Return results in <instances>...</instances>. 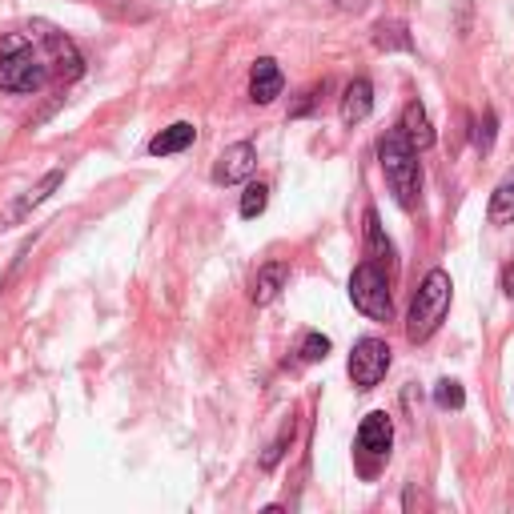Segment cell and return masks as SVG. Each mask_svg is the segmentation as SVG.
Masks as SVG:
<instances>
[{
    "mask_svg": "<svg viewBox=\"0 0 514 514\" xmlns=\"http://www.w3.org/2000/svg\"><path fill=\"white\" fill-rule=\"evenodd\" d=\"M298 354H302V362H326V358H330V338L310 330V334L302 338V350H298Z\"/></svg>",
    "mask_w": 514,
    "mask_h": 514,
    "instance_id": "obj_19",
    "label": "cell"
},
{
    "mask_svg": "<svg viewBox=\"0 0 514 514\" xmlns=\"http://www.w3.org/2000/svg\"><path fill=\"white\" fill-rule=\"evenodd\" d=\"M434 402H438L442 410H462L466 390H462L458 382H450V378H446V382H438V386H434Z\"/></svg>",
    "mask_w": 514,
    "mask_h": 514,
    "instance_id": "obj_20",
    "label": "cell"
},
{
    "mask_svg": "<svg viewBox=\"0 0 514 514\" xmlns=\"http://www.w3.org/2000/svg\"><path fill=\"white\" fill-rule=\"evenodd\" d=\"M266 205H270V189H266L262 181L245 185V193H241V217H245V221L262 217V213H266Z\"/></svg>",
    "mask_w": 514,
    "mask_h": 514,
    "instance_id": "obj_17",
    "label": "cell"
},
{
    "mask_svg": "<svg viewBox=\"0 0 514 514\" xmlns=\"http://www.w3.org/2000/svg\"><path fill=\"white\" fill-rule=\"evenodd\" d=\"M286 282H290V266L286 262H266L262 270L253 274V282H249V302L253 306H270L286 290Z\"/></svg>",
    "mask_w": 514,
    "mask_h": 514,
    "instance_id": "obj_10",
    "label": "cell"
},
{
    "mask_svg": "<svg viewBox=\"0 0 514 514\" xmlns=\"http://www.w3.org/2000/svg\"><path fill=\"white\" fill-rule=\"evenodd\" d=\"M378 157H382V173H386V181H390L394 197H398L406 209H414V205H418V193H422L418 153H414L398 133H390V137H382Z\"/></svg>",
    "mask_w": 514,
    "mask_h": 514,
    "instance_id": "obj_3",
    "label": "cell"
},
{
    "mask_svg": "<svg viewBox=\"0 0 514 514\" xmlns=\"http://www.w3.org/2000/svg\"><path fill=\"white\" fill-rule=\"evenodd\" d=\"M494 125H498V121H494V113H486V117H482V125L474 129V145H478L482 153L494 145Z\"/></svg>",
    "mask_w": 514,
    "mask_h": 514,
    "instance_id": "obj_21",
    "label": "cell"
},
{
    "mask_svg": "<svg viewBox=\"0 0 514 514\" xmlns=\"http://www.w3.org/2000/svg\"><path fill=\"white\" fill-rule=\"evenodd\" d=\"M490 225H510L514 221V169L498 181V189L490 193V209H486Z\"/></svg>",
    "mask_w": 514,
    "mask_h": 514,
    "instance_id": "obj_14",
    "label": "cell"
},
{
    "mask_svg": "<svg viewBox=\"0 0 514 514\" xmlns=\"http://www.w3.org/2000/svg\"><path fill=\"white\" fill-rule=\"evenodd\" d=\"M374 45H378L382 53H410V49H414L410 29H406L402 21H382V25H374Z\"/></svg>",
    "mask_w": 514,
    "mask_h": 514,
    "instance_id": "obj_15",
    "label": "cell"
},
{
    "mask_svg": "<svg viewBox=\"0 0 514 514\" xmlns=\"http://www.w3.org/2000/svg\"><path fill=\"white\" fill-rule=\"evenodd\" d=\"M294 430H298V426H294V418H290V422L282 426V434H278V438L270 442V450L262 454V470H274V466L282 462V454H286V446L294 442Z\"/></svg>",
    "mask_w": 514,
    "mask_h": 514,
    "instance_id": "obj_18",
    "label": "cell"
},
{
    "mask_svg": "<svg viewBox=\"0 0 514 514\" xmlns=\"http://www.w3.org/2000/svg\"><path fill=\"white\" fill-rule=\"evenodd\" d=\"M334 9H338V13H366L370 0H334Z\"/></svg>",
    "mask_w": 514,
    "mask_h": 514,
    "instance_id": "obj_22",
    "label": "cell"
},
{
    "mask_svg": "<svg viewBox=\"0 0 514 514\" xmlns=\"http://www.w3.org/2000/svg\"><path fill=\"white\" fill-rule=\"evenodd\" d=\"M358 446L366 450V454H390V446H394V422H390V414L386 410H370L366 418H362V426H358Z\"/></svg>",
    "mask_w": 514,
    "mask_h": 514,
    "instance_id": "obj_8",
    "label": "cell"
},
{
    "mask_svg": "<svg viewBox=\"0 0 514 514\" xmlns=\"http://www.w3.org/2000/svg\"><path fill=\"white\" fill-rule=\"evenodd\" d=\"M502 294H510V298H514V266H506V270H502Z\"/></svg>",
    "mask_w": 514,
    "mask_h": 514,
    "instance_id": "obj_23",
    "label": "cell"
},
{
    "mask_svg": "<svg viewBox=\"0 0 514 514\" xmlns=\"http://www.w3.org/2000/svg\"><path fill=\"white\" fill-rule=\"evenodd\" d=\"M450 290L454 286H450L446 270H430L426 274V282H422V290H418V298L410 306V322H406V338L410 342H426L442 326V318L450 310Z\"/></svg>",
    "mask_w": 514,
    "mask_h": 514,
    "instance_id": "obj_2",
    "label": "cell"
},
{
    "mask_svg": "<svg viewBox=\"0 0 514 514\" xmlns=\"http://www.w3.org/2000/svg\"><path fill=\"white\" fill-rule=\"evenodd\" d=\"M253 169H257V149H253L249 141H233V145L221 149V157H217V165H213V181H217V185H237V181H245Z\"/></svg>",
    "mask_w": 514,
    "mask_h": 514,
    "instance_id": "obj_6",
    "label": "cell"
},
{
    "mask_svg": "<svg viewBox=\"0 0 514 514\" xmlns=\"http://www.w3.org/2000/svg\"><path fill=\"white\" fill-rule=\"evenodd\" d=\"M49 81H53V65L37 49L17 45V41L5 45V53H0V89L5 93H41Z\"/></svg>",
    "mask_w": 514,
    "mask_h": 514,
    "instance_id": "obj_1",
    "label": "cell"
},
{
    "mask_svg": "<svg viewBox=\"0 0 514 514\" xmlns=\"http://www.w3.org/2000/svg\"><path fill=\"white\" fill-rule=\"evenodd\" d=\"M366 245H370L374 266H382V262H386V270H390V262H394V245H390V237L382 233V221H378V213H374V209H366Z\"/></svg>",
    "mask_w": 514,
    "mask_h": 514,
    "instance_id": "obj_16",
    "label": "cell"
},
{
    "mask_svg": "<svg viewBox=\"0 0 514 514\" xmlns=\"http://www.w3.org/2000/svg\"><path fill=\"white\" fill-rule=\"evenodd\" d=\"M398 137L414 149V153H426L430 145H434V125H430V117H426V109H422V101H410L406 109H402V121H398Z\"/></svg>",
    "mask_w": 514,
    "mask_h": 514,
    "instance_id": "obj_7",
    "label": "cell"
},
{
    "mask_svg": "<svg viewBox=\"0 0 514 514\" xmlns=\"http://www.w3.org/2000/svg\"><path fill=\"white\" fill-rule=\"evenodd\" d=\"M370 109H374V85H370L366 77L350 81L346 93H342V121H346V125H358V121L370 117Z\"/></svg>",
    "mask_w": 514,
    "mask_h": 514,
    "instance_id": "obj_11",
    "label": "cell"
},
{
    "mask_svg": "<svg viewBox=\"0 0 514 514\" xmlns=\"http://www.w3.org/2000/svg\"><path fill=\"white\" fill-rule=\"evenodd\" d=\"M346 370H350V382H354L358 390H374V386L386 378V370H390V346H386L382 338H362V342L354 346Z\"/></svg>",
    "mask_w": 514,
    "mask_h": 514,
    "instance_id": "obj_5",
    "label": "cell"
},
{
    "mask_svg": "<svg viewBox=\"0 0 514 514\" xmlns=\"http://www.w3.org/2000/svg\"><path fill=\"white\" fill-rule=\"evenodd\" d=\"M282 89H286V77H282L278 61L274 57H262V61L253 65V73H249V97L257 105H270V101L282 97Z\"/></svg>",
    "mask_w": 514,
    "mask_h": 514,
    "instance_id": "obj_9",
    "label": "cell"
},
{
    "mask_svg": "<svg viewBox=\"0 0 514 514\" xmlns=\"http://www.w3.org/2000/svg\"><path fill=\"white\" fill-rule=\"evenodd\" d=\"M197 141V129L189 125V121H177V125H169V129H161L153 141H149V153L153 157H173V153H181V149H189Z\"/></svg>",
    "mask_w": 514,
    "mask_h": 514,
    "instance_id": "obj_12",
    "label": "cell"
},
{
    "mask_svg": "<svg viewBox=\"0 0 514 514\" xmlns=\"http://www.w3.org/2000/svg\"><path fill=\"white\" fill-rule=\"evenodd\" d=\"M350 302H354V310H362L374 322H390L394 318V298H390V282H386L382 266L362 262L350 274Z\"/></svg>",
    "mask_w": 514,
    "mask_h": 514,
    "instance_id": "obj_4",
    "label": "cell"
},
{
    "mask_svg": "<svg viewBox=\"0 0 514 514\" xmlns=\"http://www.w3.org/2000/svg\"><path fill=\"white\" fill-rule=\"evenodd\" d=\"M61 181H65V169H49V173H45V177H41V181H37V185H33V189H29L13 209H9V221H21L29 209H37V205H41V201L61 185Z\"/></svg>",
    "mask_w": 514,
    "mask_h": 514,
    "instance_id": "obj_13",
    "label": "cell"
}]
</instances>
